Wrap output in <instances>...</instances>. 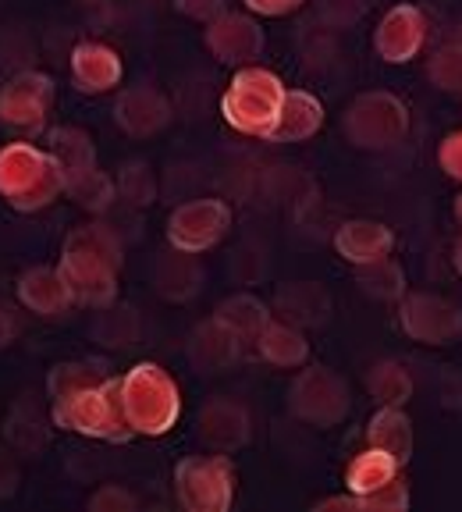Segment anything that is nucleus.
Wrapping results in <instances>:
<instances>
[{"mask_svg":"<svg viewBox=\"0 0 462 512\" xmlns=\"http://www.w3.org/2000/svg\"><path fill=\"white\" fill-rule=\"evenodd\" d=\"M281 100H285V86L278 82V75L263 72V68H246V72L235 75L221 107L228 125H235L239 132H249V136L267 139V132L278 121Z\"/></svg>","mask_w":462,"mask_h":512,"instance_id":"obj_5","label":"nucleus"},{"mask_svg":"<svg viewBox=\"0 0 462 512\" xmlns=\"http://www.w3.org/2000/svg\"><path fill=\"white\" fill-rule=\"evenodd\" d=\"M359 505L363 509H406L409 505V491H406V484H402L399 477H391L388 484H381V488H374V491H367V495H359Z\"/></svg>","mask_w":462,"mask_h":512,"instance_id":"obj_35","label":"nucleus"},{"mask_svg":"<svg viewBox=\"0 0 462 512\" xmlns=\"http://www.w3.org/2000/svg\"><path fill=\"white\" fill-rule=\"evenodd\" d=\"M121 192H125V200L136 203V207L153 203V196H157V182H153L150 168H146V164H132V168L121 171Z\"/></svg>","mask_w":462,"mask_h":512,"instance_id":"obj_33","label":"nucleus"},{"mask_svg":"<svg viewBox=\"0 0 462 512\" xmlns=\"http://www.w3.org/2000/svg\"><path fill=\"white\" fill-rule=\"evenodd\" d=\"M320 121H324V111H320V104L310 93H285L278 121H274V128L267 132V139H271V143H299V139L317 132Z\"/></svg>","mask_w":462,"mask_h":512,"instance_id":"obj_19","label":"nucleus"},{"mask_svg":"<svg viewBox=\"0 0 462 512\" xmlns=\"http://www.w3.org/2000/svg\"><path fill=\"white\" fill-rule=\"evenodd\" d=\"M72 75L82 93H107L121 82V61L100 43H82L72 54Z\"/></svg>","mask_w":462,"mask_h":512,"instance_id":"obj_17","label":"nucleus"},{"mask_svg":"<svg viewBox=\"0 0 462 512\" xmlns=\"http://www.w3.org/2000/svg\"><path fill=\"white\" fill-rule=\"evenodd\" d=\"M121 406L132 431L143 434H164L171 431L178 416V392L175 381L153 363H143L121 381Z\"/></svg>","mask_w":462,"mask_h":512,"instance_id":"obj_4","label":"nucleus"},{"mask_svg":"<svg viewBox=\"0 0 462 512\" xmlns=\"http://www.w3.org/2000/svg\"><path fill=\"white\" fill-rule=\"evenodd\" d=\"M455 267H459V271H462V242H459V246H455Z\"/></svg>","mask_w":462,"mask_h":512,"instance_id":"obj_45","label":"nucleus"},{"mask_svg":"<svg viewBox=\"0 0 462 512\" xmlns=\"http://www.w3.org/2000/svg\"><path fill=\"white\" fill-rule=\"evenodd\" d=\"M11 335H15V320H11L8 313L0 310V345H8Z\"/></svg>","mask_w":462,"mask_h":512,"instance_id":"obj_44","label":"nucleus"},{"mask_svg":"<svg viewBox=\"0 0 462 512\" xmlns=\"http://www.w3.org/2000/svg\"><path fill=\"white\" fill-rule=\"evenodd\" d=\"M22 303L54 317V313L68 310V303H72V288H68V281L61 278V271L40 267V271H29L22 278Z\"/></svg>","mask_w":462,"mask_h":512,"instance_id":"obj_22","label":"nucleus"},{"mask_svg":"<svg viewBox=\"0 0 462 512\" xmlns=\"http://www.w3.org/2000/svg\"><path fill=\"white\" fill-rule=\"evenodd\" d=\"M114 271H118V242L104 228H82L64 242L61 278L72 288V299L107 306L114 299Z\"/></svg>","mask_w":462,"mask_h":512,"instance_id":"obj_1","label":"nucleus"},{"mask_svg":"<svg viewBox=\"0 0 462 512\" xmlns=\"http://www.w3.org/2000/svg\"><path fill=\"white\" fill-rule=\"evenodd\" d=\"M455 217L462 221V196H459V203H455Z\"/></svg>","mask_w":462,"mask_h":512,"instance_id":"obj_46","label":"nucleus"},{"mask_svg":"<svg viewBox=\"0 0 462 512\" xmlns=\"http://www.w3.org/2000/svg\"><path fill=\"white\" fill-rule=\"evenodd\" d=\"M431 82L445 93H462V43L441 47L431 61Z\"/></svg>","mask_w":462,"mask_h":512,"instance_id":"obj_32","label":"nucleus"},{"mask_svg":"<svg viewBox=\"0 0 462 512\" xmlns=\"http://www.w3.org/2000/svg\"><path fill=\"white\" fill-rule=\"evenodd\" d=\"M64 189V175L57 160L47 153L15 143L0 150V192L15 203L18 210H36L50 203Z\"/></svg>","mask_w":462,"mask_h":512,"instance_id":"obj_3","label":"nucleus"},{"mask_svg":"<svg viewBox=\"0 0 462 512\" xmlns=\"http://www.w3.org/2000/svg\"><path fill=\"white\" fill-rule=\"evenodd\" d=\"M15 488H18V466H15V459L0 448V498L15 495Z\"/></svg>","mask_w":462,"mask_h":512,"instance_id":"obj_40","label":"nucleus"},{"mask_svg":"<svg viewBox=\"0 0 462 512\" xmlns=\"http://www.w3.org/2000/svg\"><path fill=\"white\" fill-rule=\"evenodd\" d=\"M217 320L228 324L239 338H253L267 328V310H263V303H256L253 296H231L217 306Z\"/></svg>","mask_w":462,"mask_h":512,"instance_id":"obj_27","label":"nucleus"},{"mask_svg":"<svg viewBox=\"0 0 462 512\" xmlns=\"http://www.w3.org/2000/svg\"><path fill=\"white\" fill-rule=\"evenodd\" d=\"M114 114H118V125L125 128L128 136H153V132H160L171 121L168 100L157 89L146 86L128 89L118 100V107H114Z\"/></svg>","mask_w":462,"mask_h":512,"instance_id":"obj_14","label":"nucleus"},{"mask_svg":"<svg viewBox=\"0 0 462 512\" xmlns=\"http://www.w3.org/2000/svg\"><path fill=\"white\" fill-rule=\"evenodd\" d=\"M423 47V15L409 4L388 11V18L377 29V50H381L384 61L402 64L413 61L416 50Z\"/></svg>","mask_w":462,"mask_h":512,"instance_id":"obj_13","label":"nucleus"},{"mask_svg":"<svg viewBox=\"0 0 462 512\" xmlns=\"http://www.w3.org/2000/svg\"><path fill=\"white\" fill-rule=\"evenodd\" d=\"M228 207L217 200H196L185 203V207L175 210L171 217V242L175 249H185V253H200V249H210L224 232H228Z\"/></svg>","mask_w":462,"mask_h":512,"instance_id":"obj_9","label":"nucleus"},{"mask_svg":"<svg viewBox=\"0 0 462 512\" xmlns=\"http://www.w3.org/2000/svg\"><path fill=\"white\" fill-rule=\"evenodd\" d=\"M292 409L317 427L338 424V420L349 413L345 381L324 367L306 370V374H299V381H295V388H292Z\"/></svg>","mask_w":462,"mask_h":512,"instance_id":"obj_8","label":"nucleus"},{"mask_svg":"<svg viewBox=\"0 0 462 512\" xmlns=\"http://www.w3.org/2000/svg\"><path fill=\"white\" fill-rule=\"evenodd\" d=\"M8 441H11V448H18V452H36V448H43V441H47V431H43L40 416L32 413L29 406H18L15 413H11Z\"/></svg>","mask_w":462,"mask_h":512,"instance_id":"obj_31","label":"nucleus"},{"mask_svg":"<svg viewBox=\"0 0 462 512\" xmlns=\"http://www.w3.org/2000/svg\"><path fill=\"white\" fill-rule=\"evenodd\" d=\"M54 420L61 427L107 441H125L132 434L125 406H121V381H100L82 392L61 395L54 406Z\"/></svg>","mask_w":462,"mask_h":512,"instance_id":"obj_2","label":"nucleus"},{"mask_svg":"<svg viewBox=\"0 0 462 512\" xmlns=\"http://www.w3.org/2000/svg\"><path fill=\"white\" fill-rule=\"evenodd\" d=\"M317 509H363L359 498H331V502H320Z\"/></svg>","mask_w":462,"mask_h":512,"instance_id":"obj_43","label":"nucleus"},{"mask_svg":"<svg viewBox=\"0 0 462 512\" xmlns=\"http://www.w3.org/2000/svg\"><path fill=\"white\" fill-rule=\"evenodd\" d=\"M402 324L420 342L445 345L462 331V313L438 296H409L402 306Z\"/></svg>","mask_w":462,"mask_h":512,"instance_id":"obj_11","label":"nucleus"},{"mask_svg":"<svg viewBox=\"0 0 462 512\" xmlns=\"http://www.w3.org/2000/svg\"><path fill=\"white\" fill-rule=\"evenodd\" d=\"M395 473H399V463H395L388 452H381V448H370V452H363V456L349 466V488L356 491V495H367V491L388 484Z\"/></svg>","mask_w":462,"mask_h":512,"instance_id":"obj_26","label":"nucleus"},{"mask_svg":"<svg viewBox=\"0 0 462 512\" xmlns=\"http://www.w3.org/2000/svg\"><path fill=\"white\" fill-rule=\"evenodd\" d=\"M200 438L217 452H235L249 441V416L235 402H210L200 413Z\"/></svg>","mask_w":462,"mask_h":512,"instance_id":"obj_16","label":"nucleus"},{"mask_svg":"<svg viewBox=\"0 0 462 512\" xmlns=\"http://www.w3.org/2000/svg\"><path fill=\"white\" fill-rule=\"evenodd\" d=\"M441 168H445L452 178H462V132L452 139H445V146H441Z\"/></svg>","mask_w":462,"mask_h":512,"instance_id":"obj_39","label":"nucleus"},{"mask_svg":"<svg viewBox=\"0 0 462 512\" xmlns=\"http://www.w3.org/2000/svg\"><path fill=\"white\" fill-rule=\"evenodd\" d=\"M54 100V86L47 75L25 72L11 79L0 93V118L15 128H40Z\"/></svg>","mask_w":462,"mask_h":512,"instance_id":"obj_10","label":"nucleus"},{"mask_svg":"<svg viewBox=\"0 0 462 512\" xmlns=\"http://www.w3.org/2000/svg\"><path fill=\"white\" fill-rule=\"evenodd\" d=\"M370 445L388 452V456L402 466L409 459V452H413V427H409V420L399 409L388 406V409H381V413L374 416V424H370Z\"/></svg>","mask_w":462,"mask_h":512,"instance_id":"obj_23","label":"nucleus"},{"mask_svg":"<svg viewBox=\"0 0 462 512\" xmlns=\"http://www.w3.org/2000/svg\"><path fill=\"white\" fill-rule=\"evenodd\" d=\"M370 392L384 402V406H402V402L413 395V381L399 363H381V367L370 374Z\"/></svg>","mask_w":462,"mask_h":512,"instance_id":"obj_29","label":"nucleus"},{"mask_svg":"<svg viewBox=\"0 0 462 512\" xmlns=\"http://www.w3.org/2000/svg\"><path fill=\"white\" fill-rule=\"evenodd\" d=\"M207 43L221 61L228 64H242V61H253L260 57L263 50V29L256 22L242 15H221L214 18L207 32Z\"/></svg>","mask_w":462,"mask_h":512,"instance_id":"obj_12","label":"nucleus"},{"mask_svg":"<svg viewBox=\"0 0 462 512\" xmlns=\"http://www.w3.org/2000/svg\"><path fill=\"white\" fill-rule=\"evenodd\" d=\"M178 11L189 18H200V22H214V18H221L224 11V0H175Z\"/></svg>","mask_w":462,"mask_h":512,"instance_id":"obj_37","label":"nucleus"},{"mask_svg":"<svg viewBox=\"0 0 462 512\" xmlns=\"http://www.w3.org/2000/svg\"><path fill=\"white\" fill-rule=\"evenodd\" d=\"M93 509H132V495H125L121 488H107V491H100V495L93 498Z\"/></svg>","mask_w":462,"mask_h":512,"instance_id":"obj_41","label":"nucleus"},{"mask_svg":"<svg viewBox=\"0 0 462 512\" xmlns=\"http://www.w3.org/2000/svg\"><path fill=\"white\" fill-rule=\"evenodd\" d=\"M50 157L57 160V168L64 175V189L75 185L79 178L93 175L96 160H93V143L82 136L79 128H57L54 132V153Z\"/></svg>","mask_w":462,"mask_h":512,"instance_id":"obj_21","label":"nucleus"},{"mask_svg":"<svg viewBox=\"0 0 462 512\" xmlns=\"http://www.w3.org/2000/svg\"><path fill=\"white\" fill-rule=\"evenodd\" d=\"M93 384H100L93 367H57L54 377H50V392H54V399H61V395L82 392V388H93Z\"/></svg>","mask_w":462,"mask_h":512,"instance_id":"obj_36","label":"nucleus"},{"mask_svg":"<svg viewBox=\"0 0 462 512\" xmlns=\"http://www.w3.org/2000/svg\"><path fill=\"white\" fill-rule=\"evenodd\" d=\"M93 335L100 338L104 345H132L139 335V317L136 310H107L96 317V328Z\"/></svg>","mask_w":462,"mask_h":512,"instance_id":"obj_30","label":"nucleus"},{"mask_svg":"<svg viewBox=\"0 0 462 512\" xmlns=\"http://www.w3.org/2000/svg\"><path fill=\"white\" fill-rule=\"evenodd\" d=\"M68 192H72L75 200H79L82 207H89V210L107 207V203H111V196H114L111 182H107L100 171H93V175H86V178H79L75 185H68Z\"/></svg>","mask_w":462,"mask_h":512,"instance_id":"obj_34","label":"nucleus"},{"mask_svg":"<svg viewBox=\"0 0 462 512\" xmlns=\"http://www.w3.org/2000/svg\"><path fill=\"white\" fill-rule=\"evenodd\" d=\"M345 128L356 146H367V150H384V146H395L409 128V114L402 107L399 96L391 93H367L352 104Z\"/></svg>","mask_w":462,"mask_h":512,"instance_id":"obj_6","label":"nucleus"},{"mask_svg":"<svg viewBox=\"0 0 462 512\" xmlns=\"http://www.w3.org/2000/svg\"><path fill=\"white\" fill-rule=\"evenodd\" d=\"M239 342H242V338L235 335L228 324H221L217 317L207 320V324H200V328L192 331V338H189L192 367L203 370V374L231 367V363H235V356H239Z\"/></svg>","mask_w":462,"mask_h":512,"instance_id":"obj_15","label":"nucleus"},{"mask_svg":"<svg viewBox=\"0 0 462 512\" xmlns=\"http://www.w3.org/2000/svg\"><path fill=\"white\" fill-rule=\"evenodd\" d=\"M260 352L278 367H299L306 360V342L292 324H267L260 331Z\"/></svg>","mask_w":462,"mask_h":512,"instance_id":"obj_25","label":"nucleus"},{"mask_svg":"<svg viewBox=\"0 0 462 512\" xmlns=\"http://www.w3.org/2000/svg\"><path fill=\"white\" fill-rule=\"evenodd\" d=\"M200 264L192 260V253L178 249V253L164 256L157 264V288L160 296L168 299H189L196 296V288H200Z\"/></svg>","mask_w":462,"mask_h":512,"instance_id":"obj_24","label":"nucleus"},{"mask_svg":"<svg viewBox=\"0 0 462 512\" xmlns=\"http://www.w3.org/2000/svg\"><path fill=\"white\" fill-rule=\"evenodd\" d=\"M320 11L335 25H345V22H352V18H359L363 0H320Z\"/></svg>","mask_w":462,"mask_h":512,"instance_id":"obj_38","label":"nucleus"},{"mask_svg":"<svg viewBox=\"0 0 462 512\" xmlns=\"http://www.w3.org/2000/svg\"><path fill=\"white\" fill-rule=\"evenodd\" d=\"M359 285H363V292H370L377 299H399L406 292V278H402L399 264H391L388 256H381L374 264H363Z\"/></svg>","mask_w":462,"mask_h":512,"instance_id":"obj_28","label":"nucleus"},{"mask_svg":"<svg viewBox=\"0 0 462 512\" xmlns=\"http://www.w3.org/2000/svg\"><path fill=\"white\" fill-rule=\"evenodd\" d=\"M249 8L260 11V15H288V11H295L303 0H246Z\"/></svg>","mask_w":462,"mask_h":512,"instance_id":"obj_42","label":"nucleus"},{"mask_svg":"<svg viewBox=\"0 0 462 512\" xmlns=\"http://www.w3.org/2000/svg\"><path fill=\"white\" fill-rule=\"evenodd\" d=\"M391 232L384 228V224H374V221H349L342 228V232L335 235V246L338 253L345 256V260H352V264H374V260H381V256L391 253Z\"/></svg>","mask_w":462,"mask_h":512,"instance_id":"obj_20","label":"nucleus"},{"mask_svg":"<svg viewBox=\"0 0 462 512\" xmlns=\"http://www.w3.org/2000/svg\"><path fill=\"white\" fill-rule=\"evenodd\" d=\"M178 498L192 512H224L231 505L228 459H185L178 466Z\"/></svg>","mask_w":462,"mask_h":512,"instance_id":"obj_7","label":"nucleus"},{"mask_svg":"<svg viewBox=\"0 0 462 512\" xmlns=\"http://www.w3.org/2000/svg\"><path fill=\"white\" fill-rule=\"evenodd\" d=\"M274 306H278V313L288 324H299V328H317V324L327 320V313H331V299H327L324 288L313 285V281L281 285Z\"/></svg>","mask_w":462,"mask_h":512,"instance_id":"obj_18","label":"nucleus"}]
</instances>
